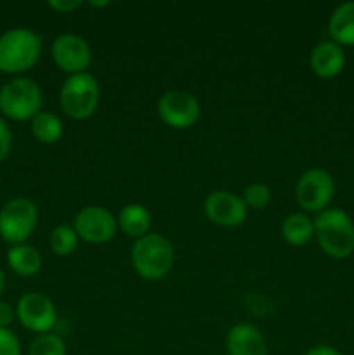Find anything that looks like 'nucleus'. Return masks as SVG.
<instances>
[{
	"instance_id": "obj_1",
	"label": "nucleus",
	"mask_w": 354,
	"mask_h": 355,
	"mask_svg": "<svg viewBox=\"0 0 354 355\" xmlns=\"http://www.w3.org/2000/svg\"><path fill=\"white\" fill-rule=\"evenodd\" d=\"M132 267L146 281H160L169 276L176 260L174 246L165 236L149 232L135 239L130 252Z\"/></svg>"
},
{
	"instance_id": "obj_2",
	"label": "nucleus",
	"mask_w": 354,
	"mask_h": 355,
	"mask_svg": "<svg viewBox=\"0 0 354 355\" xmlns=\"http://www.w3.org/2000/svg\"><path fill=\"white\" fill-rule=\"evenodd\" d=\"M42 38L28 28H12L0 35V71L19 75L38 62Z\"/></svg>"
},
{
	"instance_id": "obj_3",
	"label": "nucleus",
	"mask_w": 354,
	"mask_h": 355,
	"mask_svg": "<svg viewBox=\"0 0 354 355\" xmlns=\"http://www.w3.org/2000/svg\"><path fill=\"white\" fill-rule=\"evenodd\" d=\"M314 236L326 255L347 259L354 253V222L340 208H326L316 215Z\"/></svg>"
},
{
	"instance_id": "obj_4",
	"label": "nucleus",
	"mask_w": 354,
	"mask_h": 355,
	"mask_svg": "<svg viewBox=\"0 0 354 355\" xmlns=\"http://www.w3.org/2000/svg\"><path fill=\"white\" fill-rule=\"evenodd\" d=\"M44 94L35 80L16 76L0 89V111L16 121L33 120L42 110Z\"/></svg>"
},
{
	"instance_id": "obj_5",
	"label": "nucleus",
	"mask_w": 354,
	"mask_h": 355,
	"mask_svg": "<svg viewBox=\"0 0 354 355\" xmlns=\"http://www.w3.org/2000/svg\"><path fill=\"white\" fill-rule=\"evenodd\" d=\"M101 89L96 76L90 73L69 75L59 90L61 110L73 120H87L99 106Z\"/></svg>"
},
{
	"instance_id": "obj_6",
	"label": "nucleus",
	"mask_w": 354,
	"mask_h": 355,
	"mask_svg": "<svg viewBox=\"0 0 354 355\" xmlns=\"http://www.w3.org/2000/svg\"><path fill=\"white\" fill-rule=\"evenodd\" d=\"M38 224V208L28 198H12L0 210V236L9 245H24Z\"/></svg>"
},
{
	"instance_id": "obj_7",
	"label": "nucleus",
	"mask_w": 354,
	"mask_h": 355,
	"mask_svg": "<svg viewBox=\"0 0 354 355\" xmlns=\"http://www.w3.org/2000/svg\"><path fill=\"white\" fill-rule=\"evenodd\" d=\"M335 194L333 177L323 168H309L298 177L295 186V200L305 211L321 214L332 203Z\"/></svg>"
},
{
	"instance_id": "obj_8",
	"label": "nucleus",
	"mask_w": 354,
	"mask_h": 355,
	"mask_svg": "<svg viewBox=\"0 0 354 355\" xmlns=\"http://www.w3.org/2000/svg\"><path fill=\"white\" fill-rule=\"evenodd\" d=\"M156 111L160 120L170 128L186 130L200 120L201 106L196 97L186 90H169L158 99Z\"/></svg>"
},
{
	"instance_id": "obj_9",
	"label": "nucleus",
	"mask_w": 354,
	"mask_h": 355,
	"mask_svg": "<svg viewBox=\"0 0 354 355\" xmlns=\"http://www.w3.org/2000/svg\"><path fill=\"white\" fill-rule=\"evenodd\" d=\"M16 318L28 331L45 335L56 328L58 311H56V305L51 298L37 293V291H31V293H24L17 300Z\"/></svg>"
},
{
	"instance_id": "obj_10",
	"label": "nucleus",
	"mask_w": 354,
	"mask_h": 355,
	"mask_svg": "<svg viewBox=\"0 0 354 355\" xmlns=\"http://www.w3.org/2000/svg\"><path fill=\"white\" fill-rule=\"evenodd\" d=\"M73 229L78 234V239L92 245H104L115 238L118 224L113 214L106 208L99 205H89L76 214Z\"/></svg>"
},
{
	"instance_id": "obj_11",
	"label": "nucleus",
	"mask_w": 354,
	"mask_h": 355,
	"mask_svg": "<svg viewBox=\"0 0 354 355\" xmlns=\"http://www.w3.org/2000/svg\"><path fill=\"white\" fill-rule=\"evenodd\" d=\"M52 61L61 71L69 75L87 73L92 62V51L85 38L75 33H62L52 42Z\"/></svg>"
},
{
	"instance_id": "obj_12",
	"label": "nucleus",
	"mask_w": 354,
	"mask_h": 355,
	"mask_svg": "<svg viewBox=\"0 0 354 355\" xmlns=\"http://www.w3.org/2000/svg\"><path fill=\"white\" fill-rule=\"evenodd\" d=\"M205 215L219 227H238L246 218V205L243 198L229 191H214L205 200Z\"/></svg>"
},
{
	"instance_id": "obj_13",
	"label": "nucleus",
	"mask_w": 354,
	"mask_h": 355,
	"mask_svg": "<svg viewBox=\"0 0 354 355\" xmlns=\"http://www.w3.org/2000/svg\"><path fill=\"white\" fill-rule=\"evenodd\" d=\"M226 352L228 355H266V336L257 326L239 322L228 331Z\"/></svg>"
},
{
	"instance_id": "obj_14",
	"label": "nucleus",
	"mask_w": 354,
	"mask_h": 355,
	"mask_svg": "<svg viewBox=\"0 0 354 355\" xmlns=\"http://www.w3.org/2000/svg\"><path fill=\"white\" fill-rule=\"evenodd\" d=\"M309 64L319 78H333L344 69L346 54H344V49L333 40L319 42L311 51Z\"/></svg>"
},
{
	"instance_id": "obj_15",
	"label": "nucleus",
	"mask_w": 354,
	"mask_h": 355,
	"mask_svg": "<svg viewBox=\"0 0 354 355\" xmlns=\"http://www.w3.org/2000/svg\"><path fill=\"white\" fill-rule=\"evenodd\" d=\"M117 224L128 238H144L151 227V214L141 203H128L120 210Z\"/></svg>"
},
{
	"instance_id": "obj_16",
	"label": "nucleus",
	"mask_w": 354,
	"mask_h": 355,
	"mask_svg": "<svg viewBox=\"0 0 354 355\" xmlns=\"http://www.w3.org/2000/svg\"><path fill=\"white\" fill-rule=\"evenodd\" d=\"M7 263L14 274L21 277H31L40 272L42 255L31 245H14L7 252Z\"/></svg>"
},
{
	"instance_id": "obj_17",
	"label": "nucleus",
	"mask_w": 354,
	"mask_h": 355,
	"mask_svg": "<svg viewBox=\"0 0 354 355\" xmlns=\"http://www.w3.org/2000/svg\"><path fill=\"white\" fill-rule=\"evenodd\" d=\"M330 37L335 44L354 45V2L340 3L328 23Z\"/></svg>"
},
{
	"instance_id": "obj_18",
	"label": "nucleus",
	"mask_w": 354,
	"mask_h": 355,
	"mask_svg": "<svg viewBox=\"0 0 354 355\" xmlns=\"http://www.w3.org/2000/svg\"><path fill=\"white\" fill-rule=\"evenodd\" d=\"M281 236L292 246H304L314 238V220L305 214H292L281 224Z\"/></svg>"
},
{
	"instance_id": "obj_19",
	"label": "nucleus",
	"mask_w": 354,
	"mask_h": 355,
	"mask_svg": "<svg viewBox=\"0 0 354 355\" xmlns=\"http://www.w3.org/2000/svg\"><path fill=\"white\" fill-rule=\"evenodd\" d=\"M31 134L42 144H56L65 134L61 118L54 113L40 111L37 116L31 120Z\"/></svg>"
},
{
	"instance_id": "obj_20",
	"label": "nucleus",
	"mask_w": 354,
	"mask_h": 355,
	"mask_svg": "<svg viewBox=\"0 0 354 355\" xmlns=\"http://www.w3.org/2000/svg\"><path fill=\"white\" fill-rule=\"evenodd\" d=\"M49 245L51 250L59 257H68L78 246V234L75 232V229L71 225H58L54 231L51 232V238H49Z\"/></svg>"
},
{
	"instance_id": "obj_21",
	"label": "nucleus",
	"mask_w": 354,
	"mask_h": 355,
	"mask_svg": "<svg viewBox=\"0 0 354 355\" xmlns=\"http://www.w3.org/2000/svg\"><path fill=\"white\" fill-rule=\"evenodd\" d=\"M28 355H66V343L56 333L37 335V338L30 343Z\"/></svg>"
},
{
	"instance_id": "obj_22",
	"label": "nucleus",
	"mask_w": 354,
	"mask_h": 355,
	"mask_svg": "<svg viewBox=\"0 0 354 355\" xmlns=\"http://www.w3.org/2000/svg\"><path fill=\"white\" fill-rule=\"evenodd\" d=\"M243 201L248 208L252 210H262L269 205L271 201V189L266 186V184L253 182L243 191Z\"/></svg>"
},
{
	"instance_id": "obj_23",
	"label": "nucleus",
	"mask_w": 354,
	"mask_h": 355,
	"mask_svg": "<svg viewBox=\"0 0 354 355\" xmlns=\"http://www.w3.org/2000/svg\"><path fill=\"white\" fill-rule=\"evenodd\" d=\"M0 355H21L19 338L9 328H0Z\"/></svg>"
},
{
	"instance_id": "obj_24",
	"label": "nucleus",
	"mask_w": 354,
	"mask_h": 355,
	"mask_svg": "<svg viewBox=\"0 0 354 355\" xmlns=\"http://www.w3.org/2000/svg\"><path fill=\"white\" fill-rule=\"evenodd\" d=\"M10 149H12V132H10L9 125L0 118V162L9 156Z\"/></svg>"
},
{
	"instance_id": "obj_25",
	"label": "nucleus",
	"mask_w": 354,
	"mask_h": 355,
	"mask_svg": "<svg viewBox=\"0 0 354 355\" xmlns=\"http://www.w3.org/2000/svg\"><path fill=\"white\" fill-rule=\"evenodd\" d=\"M47 6L56 12L69 14L78 9V7H82V0H49Z\"/></svg>"
},
{
	"instance_id": "obj_26",
	"label": "nucleus",
	"mask_w": 354,
	"mask_h": 355,
	"mask_svg": "<svg viewBox=\"0 0 354 355\" xmlns=\"http://www.w3.org/2000/svg\"><path fill=\"white\" fill-rule=\"evenodd\" d=\"M16 319V311L7 302L0 300V328H9Z\"/></svg>"
},
{
	"instance_id": "obj_27",
	"label": "nucleus",
	"mask_w": 354,
	"mask_h": 355,
	"mask_svg": "<svg viewBox=\"0 0 354 355\" xmlns=\"http://www.w3.org/2000/svg\"><path fill=\"white\" fill-rule=\"evenodd\" d=\"M304 355H342V354H340L337 349H333V347L318 345V347H312V349H309Z\"/></svg>"
},
{
	"instance_id": "obj_28",
	"label": "nucleus",
	"mask_w": 354,
	"mask_h": 355,
	"mask_svg": "<svg viewBox=\"0 0 354 355\" xmlns=\"http://www.w3.org/2000/svg\"><path fill=\"white\" fill-rule=\"evenodd\" d=\"M89 6L90 7H108V6H110V2H108V0H106V2H94V0H90Z\"/></svg>"
},
{
	"instance_id": "obj_29",
	"label": "nucleus",
	"mask_w": 354,
	"mask_h": 355,
	"mask_svg": "<svg viewBox=\"0 0 354 355\" xmlns=\"http://www.w3.org/2000/svg\"><path fill=\"white\" fill-rule=\"evenodd\" d=\"M3 288H6V277H3L2 269H0V295L3 293Z\"/></svg>"
}]
</instances>
